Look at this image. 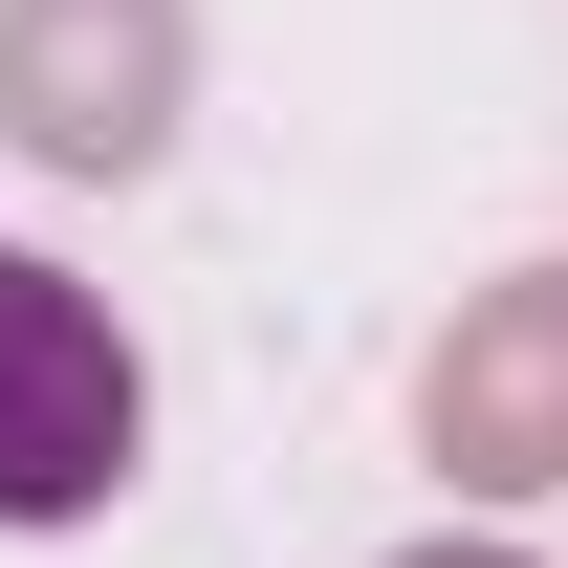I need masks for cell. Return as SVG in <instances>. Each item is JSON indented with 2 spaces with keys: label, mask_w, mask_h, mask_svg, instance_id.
Here are the masks:
<instances>
[{
  "label": "cell",
  "mask_w": 568,
  "mask_h": 568,
  "mask_svg": "<svg viewBox=\"0 0 568 568\" xmlns=\"http://www.w3.org/2000/svg\"><path fill=\"white\" fill-rule=\"evenodd\" d=\"M394 568H525V547H503V525H437V547H394Z\"/></svg>",
  "instance_id": "277c9868"
},
{
  "label": "cell",
  "mask_w": 568,
  "mask_h": 568,
  "mask_svg": "<svg viewBox=\"0 0 568 568\" xmlns=\"http://www.w3.org/2000/svg\"><path fill=\"white\" fill-rule=\"evenodd\" d=\"M132 459H153V372L110 328V284L0 241V525H110Z\"/></svg>",
  "instance_id": "6da1fadb"
},
{
  "label": "cell",
  "mask_w": 568,
  "mask_h": 568,
  "mask_svg": "<svg viewBox=\"0 0 568 568\" xmlns=\"http://www.w3.org/2000/svg\"><path fill=\"white\" fill-rule=\"evenodd\" d=\"M416 437L459 503H568V263L459 284V328L416 351Z\"/></svg>",
  "instance_id": "3957f363"
},
{
  "label": "cell",
  "mask_w": 568,
  "mask_h": 568,
  "mask_svg": "<svg viewBox=\"0 0 568 568\" xmlns=\"http://www.w3.org/2000/svg\"><path fill=\"white\" fill-rule=\"evenodd\" d=\"M197 110V0H0V153L67 175V197H132Z\"/></svg>",
  "instance_id": "7a4b0ae2"
}]
</instances>
